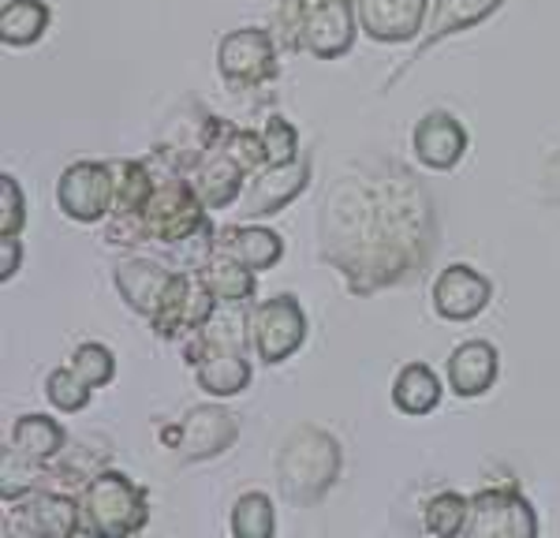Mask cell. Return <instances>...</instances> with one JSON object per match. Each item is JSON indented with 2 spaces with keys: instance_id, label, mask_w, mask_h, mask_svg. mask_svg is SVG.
Returning a JSON list of instances; mask_svg holds the SVG:
<instances>
[{
  "instance_id": "cell-33",
  "label": "cell",
  "mask_w": 560,
  "mask_h": 538,
  "mask_svg": "<svg viewBox=\"0 0 560 538\" xmlns=\"http://www.w3.org/2000/svg\"><path fill=\"white\" fill-rule=\"evenodd\" d=\"M261 147H266L269 165H288V161L300 157V131L292 128L288 116L273 113L261 128Z\"/></svg>"
},
{
  "instance_id": "cell-16",
  "label": "cell",
  "mask_w": 560,
  "mask_h": 538,
  "mask_svg": "<svg viewBox=\"0 0 560 538\" xmlns=\"http://www.w3.org/2000/svg\"><path fill=\"white\" fill-rule=\"evenodd\" d=\"M493 300V284L486 273H478L475 266H448L433 281V311L448 321H471L478 318Z\"/></svg>"
},
{
  "instance_id": "cell-6",
  "label": "cell",
  "mask_w": 560,
  "mask_h": 538,
  "mask_svg": "<svg viewBox=\"0 0 560 538\" xmlns=\"http://www.w3.org/2000/svg\"><path fill=\"white\" fill-rule=\"evenodd\" d=\"M250 344L261 363L277 366L306 344V311L295 295H273L250 314Z\"/></svg>"
},
{
  "instance_id": "cell-11",
  "label": "cell",
  "mask_w": 560,
  "mask_h": 538,
  "mask_svg": "<svg viewBox=\"0 0 560 538\" xmlns=\"http://www.w3.org/2000/svg\"><path fill=\"white\" fill-rule=\"evenodd\" d=\"M355 0H300L303 49L318 60H337L355 45Z\"/></svg>"
},
{
  "instance_id": "cell-1",
  "label": "cell",
  "mask_w": 560,
  "mask_h": 538,
  "mask_svg": "<svg viewBox=\"0 0 560 538\" xmlns=\"http://www.w3.org/2000/svg\"><path fill=\"white\" fill-rule=\"evenodd\" d=\"M430 195L411 173L348 176L332 187L322 213L325 258L345 269L351 292H374L404 281L430 258Z\"/></svg>"
},
{
  "instance_id": "cell-15",
  "label": "cell",
  "mask_w": 560,
  "mask_h": 538,
  "mask_svg": "<svg viewBox=\"0 0 560 538\" xmlns=\"http://www.w3.org/2000/svg\"><path fill=\"white\" fill-rule=\"evenodd\" d=\"M187 179L195 184V191H198V199L206 202V210H229L232 202H240L243 184L250 179V173H247V165L224 147L221 131H217L213 147L187 168Z\"/></svg>"
},
{
  "instance_id": "cell-5",
  "label": "cell",
  "mask_w": 560,
  "mask_h": 538,
  "mask_svg": "<svg viewBox=\"0 0 560 538\" xmlns=\"http://www.w3.org/2000/svg\"><path fill=\"white\" fill-rule=\"evenodd\" d=\"M217 71L232 90H258L280 75L277 38L261 26H240L229 31L217 45Z\"/></svg>"
},
{
  "instance_id": "cell-7",
  "label": "cell",
  "mask_w": 560,
  "mask_h": 538,
  "mask_svg": "<svg viewBox=\"0 0 560 538\" xmlns=\"http://www.w3.org/2000/svg\"><path fill=\"white\" fill-rule=\"evenodd\" d=\"M57 202L65 218L79 224H97L116 206V179L108 161H75L57 179Z\"/></svg>"
},
{
  "instance_id": "cell-25",
  "label": "cell",
  "mask_w": 560,
  "mask_h": 538,
  "mask_svg": "<svg viewBox=\"0 0 560 538\" xmlns=\"http://www.w3.org/2000/svg\"><path fill=\"white\" fill-rule=\"evenodd\" d=\"M393 404L404 416H427L441 404V378L427 363H408L393 382Z\"/></svg>"
},
{
  "instance_id": "cell-30",
  "label": "cell",
  "mask_w": 560,
  "mask_h": 538,
  "mask_svg": "<svg viewBox=\"0 0 560 538\" xmlns=\"http://www.w3.org/2000/svg\"><path fill=\"white\" fill-rule=\"evenodd\" d=\"M45 397H49V404L57 411H83L86 404H90V397H94V389L79 378L75 371H71V363L68 366H57V371L45 378Z\"/></svg>"
},
{
  "instance_id": "cell-18",
  "label": "cell",
  "mask_w": 560,
  "mask_h": 538,
  "mask_svg": "<svg viewBox=\"0 0 560 538\" xmlns=\"http://www.w3.org/2000/svg\"><path fill=\"white\" fill-rule=\"evenodd\" d=\"M415 157L422 161L433 173H448L456 168L467 154V131L453 113H427L411 131Z\"/></svg>"
},
{
  "instance_id": "cell-26",
  "label": "cell",
  "mask_w": 560,
  "mask_h": 538,
  "mask_svg": "<svg viewBox=\"0 0 560 538\" xmlns=\"http://www.w3.org/2000/svg\"><path fill=\"white\" fill-rule=\"evenodd\" d=\"M108 165H113V179H116L113 213H120V218L142 213V206L150 202L153 187H158V176L150 173V165L147 161H108Z\"/></svg>"
},
{
  "instance_id": "cell-3",
  "label": "cell",
  "mask_w": 560,
  "mask_h": 538,
  "mask_svg": "<svg viewBox=\"0 0 560 538\" xmlns=\"http://www.w3.org/2000/svg\"><path fill=\"white\" fill-rule=\"evenodd\" d=\"M79 508H83V531L108 535V538L142 531L150 519L147 493L120 471L90 475L83 493H79Z\"/></svg>"
},
{
  "instance_id": "cell-14",
  "label": "cell",
  "mask_w": 560,
  "mask_h": 538,
  "mask_svg": "<svg viewBox=\"0 0 560 538\" xmlns=\"http://www.w3.org/2000/svg\"><path fill=\"white\" fill-rule=\"evenodd\" d=\"M306 179H311V157H295L288 165H261L258 173H250V184L240 195V213L243 218H269L280 213L288 202H295L303 195Z\"/></svg>"
},
{
  "instance_id": "cell-4",
  "label": "cell",
  "mask_w": 560,
  "mask_h": 538,
  "mask_svg": "<svg viewBox=\"0 0 560 538\" xmlns=\"http://www.w3.org/2000/svg\"><path fill=\"white\" fill-rule=\"evenodd\" d=\"M139 221H142V232H147L150 244L176 247L206 224V202L198 199L191 179L179 176L173 168L165 179H158L150 202L142 206Z\"/></svg>"
},
{
  "instance_id": "cell-36",
  "label": "cell",
  "mask_w": 560,
  "mask_h": 538,
  "mask_svg": "<svg viewBox=\"0 0 560 538\" xmlns=\"http://www.w3.org/2000/svg\"><path fill=\"white\" fill-rule=\"evenodd\" d=\"M20 262H23V244L20 236H0V281H12L20 273Z\"/></svg>"
},
{
  "instance_id": "cell-32",
  "label": "cell",
  "mask_w": 560,
  "mask_h": 538,
  "mask_svg": "<svg viewBox=\"0 0 560 538\" xmlns=\"http://www.w3.org/2000/svg\"><path fill=\"white\" fill-rule=\"evenodd\" d=\"M71 371L83 378L90 389H102V385L113 382V374H116V355L108 352L105 344H79L75 348V355H71Z\"/></svg>"
},
{
  "instance_id": "cell-29",
  "label": "cell",
  "mask_w": 560,
  "mask_h": 538,
  "mask_svg": "<svg viewBox=\"0 0 560 538\" xmlns=\"http://www.w3.org/2000/svg\"><path fill=\"white\" fill-rule=\"evenodd\" d=\"M467 513H471V498H464V493H456V490H445V493H438V498L430 501L422 519H427L430 535L448 538V535H464Z\"/></svg>"
},
{
  "instance_id": "cell-12",
  "label": "cell",
  "mask_w": 560,
  "mask_h": 538,
  "mask_svg": "<svg viewBox=\"0 0 560 538\" xmlns=\"http://www.w3.org/2000/svg\"><path fill=\"white\" fill-rule=\"evenodd\" d=\"M187 363L195 366L198 389L217 400H229L250 385V363L243 344H224V340H187Z\"/></svg>"
},
{
  "instance_id": "cell-34",
  "label": "cell",
  "mask_w": 560,
  "mask_h": 538,
  "mask_svg": "<svg viewBox=\"0 0 560 538\" xmlns=\"http://www.w3.org/2000/svg\"><path fill=\"white\" fill-rule=\"evenodd\" d=\"M26 224V202L23 187L15 176H0V236H20Z\"/></svg>"
},
{
  "instance_id": "cell-22",
  "label": "cell",
  "mask_w": 560,
  "mask_h": 538,
  "mask_svg": "<svg viewBox=\"0 0 560 538\" xmlns=\"http://www.w3.org/2000/svg\"><path fill=\"white\" fill-rule=\"evenodd\" d=\"M217 250L232 255L236 262L261 273V269L280 262L284 239H280L273 229H261V224H229V229L217 232Z\"/></svg>"
},
{
  "instance_id": "cell-35",
  "label": "cell",
  "mask_w": 560,
  "mask_h": 538,
  "mask_svg": "<svg viewBox=\"0 0 560 538\" xmlns=\"http://www.w3.org/2000/svg\"><path fill=\"white\" fill-rule=\"evenodd\" d=\"M273 38L284 49L300 52L303 49V34H300V0H280L277 15H273Z\"/></svg>"
},
{
  "instance_id": "cell-2",
  "label": "cell",
  "mask_w": 560,
  "mask_h": 538,
  "mask_svg": "<svg viewBox=\"0 0 560 538\" xmlns=\"http://www.w3.org/2000/svg\"><path fill=\"white\" fill-rule=\"evenodd\" d=\"M340 475V442L322 426H295L277 453L280 493L295 505H318Z\"/></svg>"
},
{
  "instance_id": "cell-21",
  "label": "cell",
  "mask_w": 560,
  "mask_h": 538,
  "mask_svg": "<svg viewBox=\"0 0 560 538\" xmlns=\"http://www.w3.org/2000/svg\"><path fill=\"white\" fill-rule=\"evenodd\" d=\"M501 4H504V0H438L427 31H422L419 49H415V57L408 60V65L427 57V49H433L438 42L453 38V34H464V31H471V26H478L482 20H490Z\"/></svg>"
},
{
  "instance_id": "cell-17",
  "label": "cell",
  "mask_w": 560,
  "mask_h": 538,
  "mask_svg": "<svg viewBox=\"0 0 560 538\" xmlns=\"http://www.w3.org/2000/svg\"><path fill=\"white\" fill-rule=\"evenodd\" d=\"M359 31L382 45H404L427 31V0H355Z\"/></svg>"
},
{
  "instance_id": "cell-19",
  "label": "cell",
  "mask_w": 560,
  "mask_h": 538,
  "mask_svg": "<svg viewBox=\"0 0 560 538\" xmlns=\"http://www.w3.org/2000/svg\"><path fill=\"white\" fill-rule=\"evenodd\" d=\"M173 277H176V269L150 262V258H120L113 269V281H116V289H120L124 303H128L131 311L147 314V318L158 314Z\"/></svg>"
},
{
  "instance_id": "cell-27",
  "label": "cell",
  "mask_w": 560,
  "mask_h": 538,
  "mask_svg": "<svg viewBox=\"0 0 560 538\" xmlns=\"http://www.w3.org/2000/svg\"><path fill=\"white\" fill-rule=\"evenodd\" d=\"M202 281L210 284V292L217 295L221 303H247L255 295V269H247L243 262H236L232 255H217L210 258V266L198 269Z\"/></svg>"
},
{
  "instance_id": "cell-24",
  "label": "cell",
  "mask_w": 560,
  "mask_h": 538,
  "mask_svg": "<svg viewBox=\"0 0 560 538\" xmlns=\"http://www.w3.org/2000/svg\"><path fill=\"white\" fill-rule=\"evenodd\" d=\"M49 20L52 12L45 0H8L4 12H0V42L15 45V49L42 42L45 31H49Z\"/></svg>"
},
{
  "instance_id": "cell-9",
  "label": "cell",
  "mask_w": 560,
  "mask_h": 538,
  "mask_svg": "<svg viewBox=\"0 0 560 538\" xmlns=\"http://www.w3.org/2000/svg\"><path fill=\"white\" fill-rule=\"evenodd\" d=\"M467 538H535L538 516L530 501L512 487L478 490L467 513Z\"/></svg>"
},
{
  "instance_id": "cell-8",
  "label": "cell",
  "mask_w": 560,
  "mask_h": 538,
  "mask_svg": "<svg viewBox=\"0 0 560 538\" xmlns=\"http://www.w3.org/2000/svg\"><path fill=\"white\" fill-rule=\"evenodd\" d=\"M236 437H240V419L232 411H224L221 404H198L176 426L165 430V442L176 448V456L184 464L213 460V456L229 453Z\"/></svg>"
},
{
  "instance_id": "cell-20",
  "label": "cell",
  "mask_w": 560,
  "mask_h": 538,
  "mask_svg": "<svg viewBox=\"0 0 560 538\" xmlns=\"http://www.w3.org/2000/svg\"><path fill=\"white\" fill-rule=\"evenodd\" d=\"M497 366H501V359H497L490 340H467L448 355V389L464 400L482 397L497 382Z\"/></svg>"
},
{
  "instance_id": "cell-31",
  "label": "cell",
  "mask_w": 560,
  "mask_h": 538,
  "mask_svg": "<svg viewBox=\"0 0 560 538\" xmlns=\"http://www.w3.org/2000/svg\"><path fill=\"white\" fill-rule=\"evenodd\" d=\"M38 482H42V460H31L20 448H4V487H0L4 505L26 498L31 490H38Z\"/></svg>"
},
{
  "instance_id": "cell-13",
  "label": "cell",
  "mask_w": 560,
  "mask_h": 538,
  "mask_svg": "<svg viewBox=\"0 0 560 538\" xmlns=\"http://www.w3.org/2000/svg\"><path fill=\"white\" fill-rule=\"evenodd\" d=\"M15 513L12 519H4V531L8 535H52V538H65L83 531V508H79L75 498L57 490H31L26 498L12 501Z\"/></svg>"
},
{
  "instance_id": "cell-23",
  "label": "cell",
  "mask_w": 560,
  "mask_h": 538,
  "mask_svg": "<svg viewBox=\"0 0 560 538\" xmlns=\"http://www.w3.org/2000/svg\"><path fill=\"white\" fill-rule=\"evenodd\" d=\"M68 445V430L57 423V419L49 416H20L12 426V448H20L23 456H31V460H57L60 453H65Z\"/></svg>"
},
{
  "instance_id": "cell-28",
  "label": "cell",
  "mask_w": 560,
  "mask_h": 538,
  "mask_svg": "<svg viewBox=\"0 0 560 538\" xmlns=\"http://www.w3.org/2000/svg\"><path fill=\"white\" fill-rule=\"evenodd\" d=\"M277 531V508L273 498L261 490L243 493L232 508V535L236 538H269Z\"/></svg>"
},
{
  "instance_id": "cell-37",
  "label": "cell",
  "mask_w": 560,
  "mask_h": 538,
  "mask_svg": "<svg viewBox=\"0 0 560 538\" xmlns=\"http://www.w3.org/2000/svg\"><path fill=\"white\" fill-rule=\"evenodd\" d=\"M541 184H546V195L553 202H560V150L546 161V173H541Z\"/></svg>"
},
{
  "instance_id": "cell-10",
  "label": "cell",
  "mask_w": 560,
  "mask_h": 538,
  "mask_svg": "<svg viewBox=\"0 0 560 538\" xmlns=\"http://www.w3.org/2000/svg\"><path fill=\"white\" fill-rule=\"evenodd\" d=\"M217 295L210 292V284L202 281V273L195 269H176L173 284H168L165 300H161L158 314L150 318L153 334L161 337H191L210 321V314L217 311Z\"/></svg>"
}]
</instances>
